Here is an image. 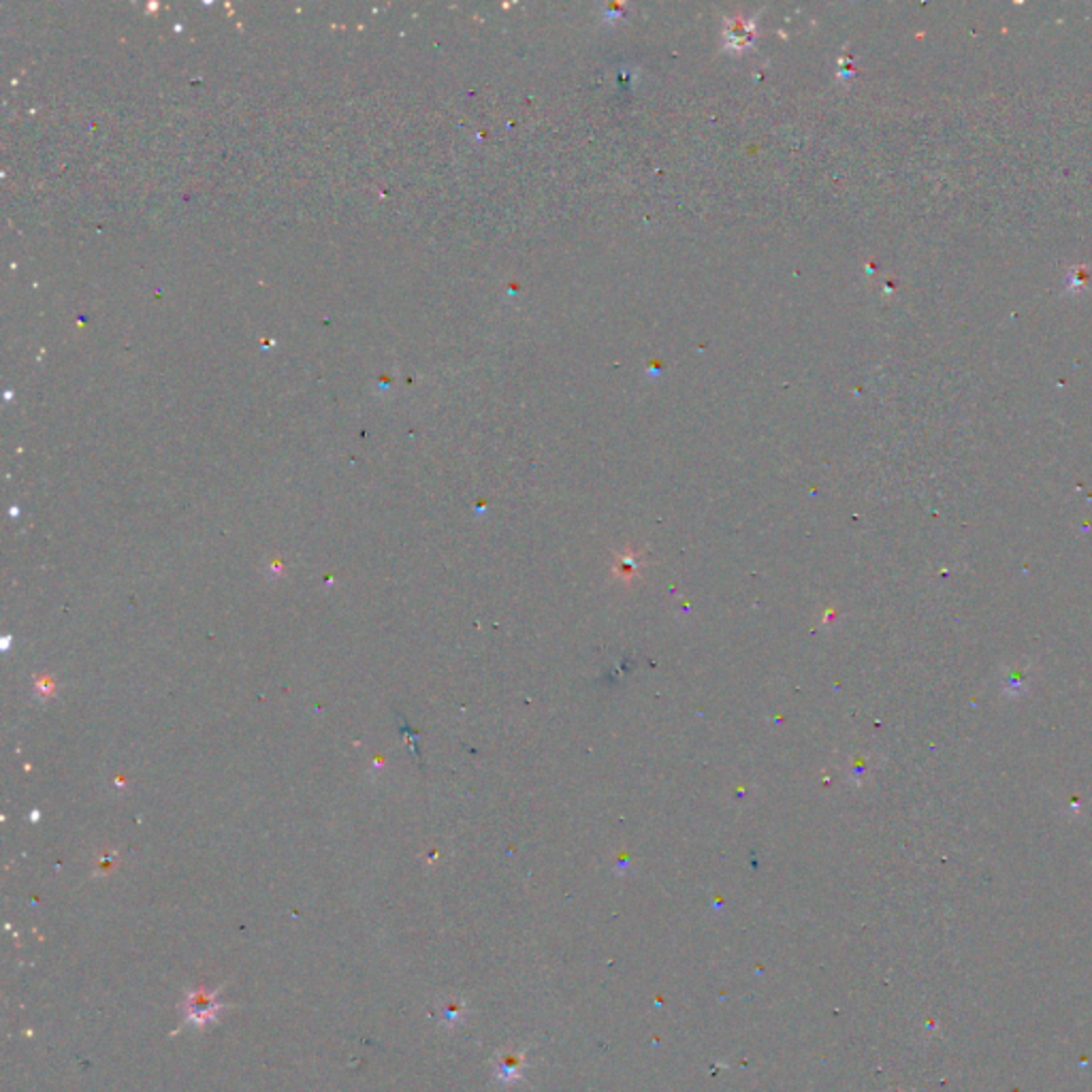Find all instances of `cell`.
Here are the masks:
<instances>
[{"label":"cell","instance_id":"1","mask_svg":"<svg viewBox=\"0 0 1092 1092\" xmlns=\"http://www.w3.org/2000/svg\"><path fill=\"white\" fill-rule=\"evenodd\" d=\"M220 990H188L184 994V1025L203 1028L209 1022H218L222 1011L226 1009L225 1003H220Z\"/></svg>","mask_w":1092,"mask_h":1092}]
</instances>
